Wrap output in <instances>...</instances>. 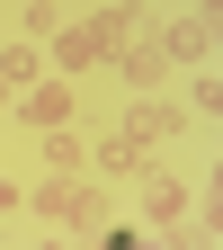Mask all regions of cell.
<instances>
[{"label": "cell", "mask_w": 223, "mask_h": 250, "mask_svg": "<svg viewBox=\"0 0 223 250\" xmlns=\"http://www.w3.org/2000/svg\"><path fill=\"white\" fill-rule=\"evenodd\" d=\"M9 107L36 125V134H45V125H72V81H62V72H36V81H27Z\"/></svg>", "instance_id": "1"}, {"label": "cell", "mask_w": 223, "mask_h": 250, "mask_svg": "<svg viewBox=\"0 0 223 250\" xmlns=\"http://www.w3.org/2000/svg\"><path fill=\"white\" fill-rule=\"evenodd\" d=\"M107 62L125 72V89H161V81H170V54H161V45H116Z\"/></svg>", "instance_id": "2"}, {"label": "cell", "mask_w": 223, "mask_h": 250, "mask_svg": "<svg viewBox=\"0 0 223 250\" xmlns=\"http://www.w3.org/2000/svg\"><path fill=\"white\" fill-rule=\"evenodd\" d=\"M161 134H179V107L143 89V107H125V143H161Z\"/></svg>", "instance_id": "3"}, {"label": "cell", "mask_w": 223, "mask_h": 250, "mask_svg": "<svg viewBox=\"0 0 223 250\" xmlns=\"http://www.w3.org/2000/svg\"><path fill=\"white\" fill-rule=\"evenodd\" d=\"M161 54H170V62H205V54H214V18H179L170 36H161Z\"/></svg>", "instance_id": "4"}, {"label": "cell", "mask_w": 223, "mask_h": 250, "mask_svg": "<svg viewBox=\"0 0 223 250\" xmlns=\"http://www.w3.org/2000/svg\"><path fill=\"white\" fill-rule=\"evenodd\" d=\"M45 170H62V179H81V170H89V152H81L72 125H45Z\"/></svg>", "instance_id": "5"}, {"label": "cell", "mask_w": 223, "mask_h": 250, "mask_svg": "<svg viewBox=\"0 0 223 250\" xmlns=\"http://www.w3.org/2000/svg\"><path fill=\"white\" fill-rule=\"evenodd\" d=\"M36 72H45V36H27V45H9V54H0V81H9V99H18Z\"/></svg>", "instance_id": "6"}, {"label": "cell", "mask_w": 223, "mask_h": 250, "mask_svg": "<svg viewBox=\"0 0 223 250\" xmlns=\"http://www.w3.org/2000/svg\"><path fill=\"white\" fill-rule=\"evenodd\" d=\"M152 224H161V232L187 224V179H161V188H152Z\"/></svg>", "instance_id": "7"}, {"label": "cell", "mask_w": 223, "mask_h": 250, "mask_svg": "<svg viewBox=\"0 0 223 250\" xmlns=\"http://www.w3.org/2000/svg\"><path fill=\"white\" fill-rule=\"evenodd\" d=\"M89 170H99V179H125V170H134V143H125V134H107L99 152H89Z\"/></svg>", "instance_id": "8"}, {"label": "cell", "mask_w": 223, "mask_h": 250, "mask_svg": "<svg viewBox=\"0 0 223 250\" xmlns=\"http://www.w3.org/2000/svg\"><path fill=\"white\" fill-rule=\"evenodd\" d=\"M18 18H27V36H54V18H62V0H27Z\"/></svg>", "instance_id": "9"}, {"label": "cell", "mask_w": 223, "mask_h": 250, "mask_svg": "<svg viewBox=\"0 0 223 250\" xmlns=\"http://www.w3.org/2000/svg\"><path fill=\"white\" fill-rule=\"evenodd\" d=\"M197 116H223V81L205 72V62H197Z\"/></svg>", "instance_id": "10"}, {"label": "cell", "mask_w": 223, "mask_h": 250, "mask_svg": "<svg viewBox=\"0 0 223 250\" xmlns=\"http://www.w3.org/2000/svg\"><path fill=\"white\" fill-rule=\"evenodd\" d=\"M0 107H9V81H0Z\"/></svg>", "instance_id": "11"}]
</instances>
